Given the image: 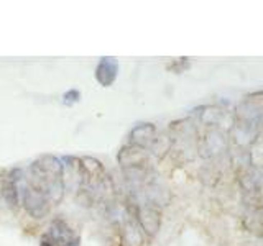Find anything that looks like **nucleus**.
I'll list each match as a JSON object with an SVG mask.
<instances>
[{"mask_svg": "<svg viewBox=\"0 0 263 246\" xmlns=\"http://www.w3.org/2000/svg\"><path fill=\"white\" fill-rule=\"evenodd\" d=\"M28 184L41 189L51 203H58L64 192V162L53 154L40 156L28 168Z\"/></svg>", "mask_w": 263, "mask_h": 246, "instance_id": "obj_1", "label": "nucleus"}, {"mask_svg": "<svg viewBox=\"0 0 263 246\" xmlns=\"http://www.w3.org/2000/svg\"><path fill=\"white\" fill-rule=\"evenodd\" d=\"M22 207L31 218L40 220L45 218L49 213L51 200H49V197L41 189L27 182L22 191Z\"/></svg>", "mask_w": 263, "mask_h": 246, "instance_id": "obj_2", "label": "nucleus"}, {"mask_svg": "<svg viewBox=\"0 0 263 246\" xmlns=\"http://www.w3.org/2000/svg\"><path fill=\"white\" fill-rule=\"evenodd\" d=\"M148 161H150L148 151L134 145L122 146L117 153V162L125 172H145Z\"/></svg>", "mask_w": 263, "mask_h": 246, "instance_id": "obj_3", "label": "nucleus"}, {"mask_svg": "<svg viewBox=\"0 0 263 246\" xmlns=\"http://www.w3.org/2000/svg\"><path fill=\"white\" fill-rule=\"evenodd\" d=\"M138 225L146 238H155L161 227V210L156 203L146 202L138 207Z\"/></svg>", "mask_w": 263, "mask_h": 246, "instance_id": "obj_4", "label": "nucleus"}, {"mask_svg": "<svg viewBox=\"0 0 263 246\" xmlns=\"http://www.w3.org/2000/svg\"><path fill=\"white\" fill-rule=\"evenodd\" d=\"M23 176V171L15 168L8 172L7 176H2V186H0V194L10 209H16L20 205V191L18 180Z\"/></svg>", "mask_w": 263, "mask_h": 246, "instance_id": "obj_5", "label": "nucleus"}, {"mask_svg": "<svg viewBox=\"0 0 263 246\" xmlns=\"http://www.w3.org/2000/svg\"><path fill=\"white\" fill-rule=\"evenodd\" d=\"M156 136H158V131H156V127L153 123L150 121L137 123L128 133V145L138 146V148H142V150H150Z\"/></svg>", "mask_w": 263, "mask_h": 246, "instance_id": "obj_6", "label": "nucleus"}, {"mask_svg": "<svg viewBox=\"0 0 263 246\" xmlns=\"http://www.w3.org/2000/svg\"><path fill=\"white\" fill-rule=\"evenodd\" d=\"M119 74V63L115 57H102L96 68V80L104 87H110Z\"/></svg>", "mask_w": 263, "mask_h": 246, "instance_id": "obj_7", "label": "nucleus"}, {"mask_svg": "<svg viewBox=\"0 0 263 246\" xmlns=\"http://www.w3.org/2000/svg\"><path fill=\"white\" fill-rule=\"evenodd\" d=\"M79 98H81L79 90H72L71 89L63 95V102H64V105H74L76 102H79Z\"/></svg>", "mask_w": 263, "mask_h": 246, "instance_id": "obj_8", "label": "nucleus"}, {"mask_svg": "<svg viewBox=\"0 0 263 246\" xmlns=\"http://www.w3.org/2000/svg\"><path fill=\"white\" fill-rule=\"evenodd\" d=\"M40 246H54V243L49 240L46 235H43V236H41V240H40Z\"/></svg>", "mask_w": 263, "mask_h": 246, "instance_id": "obj_9", "label": "nucleus"}, {"mask_svg": "<svg viewBox=\"0 0 263 246\" xmlns=\"http://www.w3.org/2000/svg\"><path fill=\"white\" fill-rule=\"evenodd\" d=\"M79 236H76V238H74V240H71L69 243H68V246H79Z\"/></svg>", "mask_w": 263, "mask_h": 246, "instance_id": "obj_10", "label": "nucleus"}, {"mask_svg": "<svg viewBox=\"0 0 263 246\" xmlns=\"http://www.w3.org/2000/svg\"><path fill=\"white\" fill-rule=\"evenodd\" d=\"M0 186H2V174H0Z\"/></svg>", "mask_w": 263, "mask_h": 246, "instance_id": "obj_11", "label": "nucleus"}]
</instances>
